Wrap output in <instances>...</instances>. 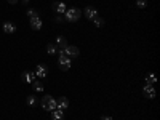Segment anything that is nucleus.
<instances>
[{
    "label": "nucleus",
    "mask_w": 160,
    "mask_h": 120,
    "mask_svg": "<svg viewBox=\"0 0 160 120\" xmlns=\"http://www.w3.org/2000/svg\"><path fill=\"white\" fill-rule=\"evenodd\" d=\"M26 102H28V106H31V108H34V106L38 104V98L35 95H29L28 98H26Z\"/></svg>",
    "instance_id": "2eb2a0df"
},
{
    "label": "nucleus",
    "mask_w": 160,
    "mask_h": 120,
    "mask_svg": "<svg viewBox=\"0 0 160 120\" xmlns=\"http://www.w3.org/2000/svg\"><path fill=\"white\" fill-rule=\"evenodd\" d=\"M155 82H157L155 74L149 72V74H148V77H146V85H155Z\"/></svg>",
    "instance_id": "f3484780"
},
{
    "label": "nucleus",
    "mask_w": 160,
    "mask_h": 120,
    "mask_svg": "<svg viewBox=\"0 0 160 120\" xmlns=\"http://www.w3.org/2000/svg\"><path fill=\"white\" fill-rule=\"evenodd\" d=\"M51 120H64V111L61 109L51 111Z\"/></svg>",
    "instance_id": "4468645a"
},
{
    "label": "nucleus",
    "mask_w": 160,
    "mask_h": 120,
    "mask_svg": "<svg viewBox=\"0 0 160 120\" xmlns=\"http://www.w3.org/2000/svg\"><path fill=\"white\" fill-rule=\"evenodd\" d=\"M7 2H8L10 5H16V3L19 2V0H7Z\"/></svg>",
    "instance_id": "5701e85b"
},
{
    "label": "nucleus",
    "mask_w": 160,
    "mask_h": 120,
    "mask_svg": "<svg viewBox=\"0 0 160 120\" xmlns=\"http://www.w3.org/2000/svg\"><path fill=\"white\" fill-rule=\"evenodd\" d=\"M32 88H34V91H37V93H42L45 87H43V83L40 82V80H34V82H32Z\"/></svg>",
    "instance_id": "dca6fc26"
},
{
    "label": "nucleus",
    "mask_w": 160,
    "mask_h": 120,
    "mask_svg": "<svg viewBox=\"0 0 160 120\" xmlns=\"http://www.w3.org/2000/svg\"><path fill=\"white\" fill-rule=\"evenodd\" d=\"M58 53H59L58 68H59L61 71H64V72H66V71H69V69H71V66H72V61H71V58H69V56H66L62 50H58Z\"/></svg>",
    "instance_id": "f03ea898"
},
{
    "label": "nucleus",
    "mask_w": 160,
    "mask_h": 120,
    "mask_svg": "<svg viewBox=\"0 0 160 120\" xmlns=\"http://www.w3.org/2000/svg\"><path fill=\"white\" fill-rule=\"evenodd\" d=\"M26 15L29 16V19H31V18H40V11L35 10V8H29L28 11H26Z\"/></svg>",
    "instance_id": "a211bd4d"
},
{
    "label": "nucleus",
    "mask_w": 160,
    "mask_h": 120,
    "mask_svg": "<svg viewBox=\"0 0 160 120\" xmlns=\"http://www.w3.org/2000/svg\"><path fill=\"white\" fill-rule=\"evenodd\" d=\"M21 80L24 83H29V85H32V82L35 80V74L32 72V71H24L22 74H21Z\"/></svg>",
    "instance_id": "0eeeda50"
},
{
    "label": "nucleus",
    "mask_w": 160,
    "mask_h": 120,
    "mask_svg": "<svg viewBox=\"0 0 160 120\" xmlns=\"http://www.w3.org/2000/svg\"><path fill=\"white\" fill-rule=\"evenodd\" d=\"M3 32L5 34H15L16 32V24L15 22H11V21H5L3 22Z\"/></svg>",
    "instance_id": "1a4fd4ad"
},
{
    "label": "nucleus",
    "mask_w": 160,
    "mask_h": 120,
    "mask_svg": "<svg viewBox=\"0 0 160 120\" xmlns=\"http://www.w3.org/2000/svg\"><path fill=\"white\" fill-rule=\"evenodd\" d=\"M142 95H144V98H148V99H154L155 98V88H154V85H146L142 88Z\"/></svg>",
    "instance_id": "6e6552de"
},
{
    "label": "nucleus",
    "mask_w": 160,
    "mask_h": 120,
    "mask_svg": "<svg viewBox=\"0 0 160 120\" xmlns=\"http://www.w3.org/2000/svg\"><path fill=\"white\" fill-rule=\"evenodd\" d=\"M104 18H101V16H96L95 19H93V24H95L96 26V28H102V26H104Z\"/></svg>",
    "instance_id": "aec40b11"
},
{
    "label": "nucleus",
    "mask_w": 160,
    "mask_h": 120,
    "mask_svg": "<svg viewBox=\"0 0 160 120\" xmlns=\"http://www.w3.org/2000/svg\"><path fill=\"white\" fill-rule=\"evenodd\" d=\"M29 24H31V29L32 31H40V29H42V26H43V22H42V19H40V18H31L29 19Z\"/></svg>",
    "instance_id": "9b49d317"
},
{
    "label": "nucleus",
    "mask_w": 160,
    "mask_h": 120,
    "mask_svg": "<svg viewBox=\"0 0 160 120\" xmlns=\"http://www.w3.org/2000/svg\"><path fill=\"white\" fill-rule=\"evenodd\" d=\"M64 21V18H62V15H58L56 18H55V22H58V24H61Z\"/></svg>",
    "instance_id": "4be33fe9"
},
{
    "label": "nucleus",
    "mask_w": 160,
    "mask_h": 120,
    "mask_svg": "<svg viewBox=\"0 0 160 120\" xmlns=\"http://www.w3.org/2000/svg\"><path fill=\"white\" fill-rule=\"evenodd\" d=\"M47 53H48V55H56V53H58V47L55 43H48L47 45Z\"/></svg>",
    "instance_id": "6ab92c4d"
},
{
    "label": "nucleus",
    "mask_w": 160,
    "mask_h": 120,
    "mask_svg": "<svg viewBox=\"0 0 160 120\" xmlns=\"http://www.w3.org/2000/svg\"><path fill=\"white\" fill-rule=\"evenodd\" d=\"M82 15H85L87 19H91V21H93V19L98 16V10H96L95 7H87V8L82 11Z\"/></svg>",
    "instance_id": "423d86ee"
},
{
    "label": "nucleus",
    "mask_w": 160,
    "mask_h": 120,
    "mask_svg": "<svg viewBox=\"0 0 160 120\" xmlns=\"http://www.w3.org/2000/svg\"><path fill=\"white\" fill-rule=\"evenodd\" d=\"M56 47H58V50H64L66 47H68V40H66L62 35H58L56 37V43H55Z\"/></svg>",
    "instance_id": "ddd939ff"
},
{
    "label": "nucleus",
    "mask_w": 160,
    "mask_h": 120,
    "mask_svg": "<svg viewBox=\"0 0 160 120\" xmlns=\"http://www.w3.org/2000/svg\"><path fill=\"white\" fill-rule=\"evenodd\" d=\"M62 51H64V55L69 56V58H77V56L80 55V50H78L75 45H68Z\"/></svg>",
    "instance_id": "39448f33"
},
{
    "label": "nucleus",
    "mask_w": 160,
    "mask_h": 120,
    "mask_svg": "<svg viewBox=\"0 0 160 120\" xmlns=\"http://www.w3.org/2000/svg\"><path fill=\"white\" fill-rule=\"evenodd\" d=\"M53 10H55L58 15H64L66 10H68V7H66L64 2H53Z\"/></svg>",
    "instance_id": "f8f14e48"
},
{
    "label": "nucleus",
    "mask_w": 160,
    "mask_h": 120,
    "mask_svg": "<svg viewBox=\"0 0 160 120\" xmlns=\"http://www.w3.org/2000/svg\"><path fill=\"white\" fill-rule=\"evenodd\" d=\"M31 2V0H22V3H29Z\"/></svg>",
    "instance_id": "393cba45"
},
{
    "label": "nucleus",
    "mask_w": 160,
    "mask_h": 120,
    "mask_svg": "<svg viewBox=\"0 0 160 120\" xmlns=\"http://www.w3.org/2000/svg\"><path fill=\"white\" fill-rule=\"evenodd\" d=\"M40 106H42L45 111L51 112V111L56 109V99L53 98L51 95H47V96H43L42 99H40Z\"/></svg>",
    "instance_id": "7ed1b4c3"
},
{
    "label": "nucleus",
    "mask_w": 160,
    "mask_h": 120,
    "mask_svg": "<svg viewBox=\"0 0 160 120\" xmlns=\"http://www.w3.org/2000/svg\"><path fill=\"white\" fill-rule=\"evenodd\" d=\"M101 120H112V117H109V115H104Z\"/></svg>",
    "instance_id": "b1692460"
},
{
    "label": "nucleus",
    "mask_w": 160,
    "mask_h": 120,
    "mask_svg": "<svg viewBox=\"0 0 160 120\" xmlns=\"http://www.w3.org/2000/svg\"><path fill=\"white\" fill-rule=\"evenodd\" d=\"M80 18H82V10L77 8V7H72V8H68L64 13V19L68 22H77Z\"/></svg>",
    "instance_id": "f257e3e1"
},
{
    "label": "nucleus",
    "mask_w": 160,
    "mask_h": 120,
    "mask_svg": "<svg viewBox=\"0 0 160 120\" xmlns=\"http://www.w3.org/2000/svg\"><path fill=\"white\" fill-rule=\"evenodd\" d=\"M136 7L139 10H144L146 7H148V0H136Z\"/></svg>",
    "instance_id": "412c9836"
},
{
    "label": "nucleus",
    "mask_w": 160,
    "mask_h": 120,
    "mask_svg": "<svg viewBox=\"0 0 160 120\" xmlns=\"http://www.w3.org/2000/svg\"><path fill=\"white\" fill-rule=\"evenodd\" d=\"M69 108V99L66 96H61L59 99H56V109H61V111H66Z\"/></svg>",
    "instance_id": "9d476101"
},
{
    "label": "nucleus",
    "mask_w": 160,
    "mask_h": 120,
    "mask_svg": "<svg viewBox=\"0 0 160 120\" xmlns=\"http://www.w3.org/2000/svg\"><path fill=\"white\" fill-rule=\"evenodd\" d=\"M34 74H35V78H45L48 77V68L45 64H37Z\"/></svg>",
    "instance_id": "20e7f679"
}]
</instances>
